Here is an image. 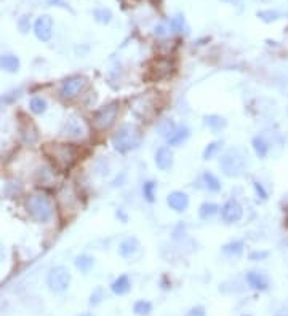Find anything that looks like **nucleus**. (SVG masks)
<instances>
[{"mask_svg":"<svg viewBox=\"0 0 288 316\" xmlns=\"http://www.w3.org/2000/svg\"><path fill=\"white\" fill-rule=\"evenodd\" d=\"M275 316H288V307H282L277 313H275Z\"/></svg>","mask_w":288,"mask_h":316,"instance_id":"a19ab883","label":"nucleus"},{"mask_svg":"<svg viewBox=\"0 0 288 316\" xmlns=\"http://www.w3.org/2000/svg\"><path fill=\"white\" fill-rule=\"evenodd\" d=\"M93 16H95V20L101 24H109L112 21V11L109 8H96L93 11Z\"/></svg>","mask_w":288,"mask_h":316,"instance_id":"7c9ffc66","label":"nucleus"},{"mask_svg":"<svg viewBox=\"0 0 288 316\" xmlns=\"http://www.w3.org/2000/svg\"><path fill=\"white\" fill-rule=\"evenodd\" d=\"M176 130V125L173 120H162L160 123L157 125V131L158 135L163 136V137H168L171 133Z\"/></svg>","mask_w":288,"mask_h":316,"instance_id":"c756f323","label":"nucleus"},{"mask_svg":"<svg viewBox=\"0 0 288 316\" xmlns=\"http://www.w3.org/2000/svg\"><path fill=\"white\" fill-rule=\"evenodd\" d=\"M154 161H156V166L160 169V171H168L175 163L173 150H171L168 145H162V147H158L156 155H154Z\"/></svg>","mask_w":288,"mask_h":316,"instance_id":"f8f14e48","label":"nucleus"},{"mask_svg":"<svg viewBox=\"0 0 288 316\" xmlns=\"http://www.w3.org/2000/svg\"><path fill=\"white\" fill-rule=\"evenodd\" d=\"M175 72H176V64L173 59L156 58V59H152L148 66L146 78L151 82H160V80H167V78L173 77Z\"/></svg>","mask_w":288,"mask_h":316,"instance_id":"0eeeda50","label":"nucleus"},{"mask_svg":"<svg viewBox=\"0 0 288 316\" xmlns=\"http://www.w3.org/2000/svg\"><path fill=\"white\" fill-rule=\"evenodd\" d=\"M133 312L136 313V315H139V316L149 315V313L152 312V303L148 302V300H138L136 303H134Z\"/></svg>","mask_w":288,"mask_h":316,"instance_id":"72a5a7b5","label":"nucleus"},{"mask_svg":"<svg viewBox=\"0 0 288 316\" xmlns=\"http://www.w3.org/2000/svg\"><path fill=\"white\" fill-rule=\"evenodd\" d=\"M88 78L85 75H71L59 85L58 94L63 101H76L88 90Z\"/></svg>","mask_w":288,"mask_h":316,"instance_id":"423d86ee","label":"nucleus"},{"mask_svg":"<svg viewBox=\"0 0 288 316\" xmlns=\"http://www.w3.org/2000/svg\"><path fill=\"white\" fill-rule=\"evenodd\" d=\"M79 316H90V313H82V315H79Z\"/></svg>","mask_w":288,"mask_h":316,"instance_id":"a18cd8bd","label":"nucleus"},{"mask_svg":"<svg viewBox=\"0 0 288 316\" xmlns=\"http://www.w3.org/2000/svg\"><path fill=\"white\" fill-rule=\"evenodd\" d=\"M219 168L224 176L237 179L243 176L245 169H247V157L243 155L240 149H229L219 158Z\"/></svg>","mask_w":288,"mask_h":316,"instance_id":"20e7f679","label":"nucleus"},{"mask_svg":"<svg viewBox=\"0 0 288 316\" xmlns=\"http://www.w3.org/2000/svg\"><path fill=\"white\" fill-rule=\"evenodd\" d=\"M117 217H120V219H122V222H124V224H127V221H128L127 214H125V212L122 211V209H119V211H117Z\"/></svg>","mask_w":288,"mask_h":316,"instance_id":"79ce46f5","label":"nucleus"},{"mask_svg":"<svg viewBox=\"0 0 288 316\" xmlns=\"http://www.w3.org/2000/svg\"><path fill=\"white\" fill-rule=\"evenodd\" d=\"M156 34H157V35H165V34H167V30H165L163 26H157V27H156Z\"/></svg>","mask_w":288,"mask_h":316,"instance_id":"37998d69","label":"nucleus"},{"mask_svg":"<svg viewBox=\"0 0 288 316\" xmlns=\"http://www.w3.org/2000/svg\"><path fill=\"white\" fill-rule=\"evenodd\" d=\"M243 217V206L237 202L236 198H231L228 200L223 208H221V219L224 224H237L240 222Z\"/></svg>","mask_w":288,"mask_h":316,"instance_id":"9d476101","label":"nucleus"},{"mask_svg":"<svg viewBox=\"0 0 288 316\" xmlns=\"http://www.w3.org/2000/svg\"><path fill=\"white\" fill-rule=\"evenodd\" d=\"M157 195V182L156 181H146L143 184V197L148 203H154Z\"/></svg>","mask_w":288,"mask_h":316,"instance_id":"cd10ccee","label":"nucleus"},{"mask_svg":"<svg viewBox=\"0 0 288 316\" xmlns=\"http://www.w3.org/2000/svg\"><path fill=\"white\" fill-rule=\"evenodd\" d=\"M34 34L40 42H48L53 37V20L52 16L42 15L34 23Z\"/></svg>","mask_w":288,"mask_h":316,"instance_id":"9b49d317","label":"nucleus"},{"mask_svg":"<svg viewBox=\"0 0 288 316\" xmlns=\"http://www.w3.org/2000/svg\"><path fill=\"white\" fill-rule=\"evenodd\" d=\"M223 149V141H214L210 142L204 150V160H213L214 157H218V154Z\"/></svg>","mask_w":288,"mask_h":316,"instance_id":"c85d7f7f","label":"nucleus"},{"mask_svg":"<svg viewBox=\"0 0 288 316\" xmlns=\"http://www.w3.org/2000/svg\"><path fill=\"white\" fill-rule=\"evenodd\" d=\"M95 265V259L88 256V254H80V256L76 257V267L77 270H80L82 273H90L91 269Z\"/></svg>","mask_w":288,"mask_h":316,"instance_id":"a878e982","label":"nucleus"},{"mask_svg":"<svg viewBox=\"0 0 288 316\" xmlns=\"http://www.w3.org/2000/svg\"><path fill=\"white\" fill-rule=\"evenodd\" d=\"M243 316H250V315H243Z\"/></svg>","mask_w":288,"mask_h":316,"instance_id":"49530a36","label":"nucleus"},{"mask_svg":"<svg viewBox=\"0 0 288 316\" xmlns=\"http://www.w3.org/2000/svg\"><path fill=\"white\" fill-rule=\"evenodd\" d=\"M119 113H120V104L117 101L104 104L91 115V126H93L95 131H100V133L111 130L115 125V121H117Z\"/></svg>","mask_w":288,"mask_h":316,"instance_id":"39448f33","label":"nucleus"},{"mask_svg":"<svg viewBox=\"0 0 288 316\" xmlns=\"http://www.w3.org/2000/svg\"><path fill=\"white\" fill-rule=\"evenodd\" d=\"M27 214L37 222H48L54 216V202L47 192H34L26 198Z\"/></svg>","mask_w":288,"mask_h":316,"instance_id":"f03ea898","label":"nucleus"},{"mask_svg":"<svg viewBox=\"0 0 288 316\" xmlns=\"http://www.w3.org/2000/svg\"><path fill=\"white\" fill-rule=\"evenodd\" d=\"M29 24H30L29 16H23L21 20H20V23H18V26H20L21 32H27V30H29Z\"/></svg>","mask_w":288,"mask_h":316,"instance_id":"58836bf2","label":"nucleus"},{"mask_svg":"<svg viewBox=\"0 0 288 316\" xmlns=\"http://www.w3.org/2000/svg\"><path fill=\"white\" fill-rule=\"evenodd\" d=\"M48 2V5H56V7H63V8H66V10H71V7H69V3H66L64 0H47ZM72 11V10H71Z\"/></svg>","mask_w":288,"mask_h":316,"instance_id":"ea45409f","label":"nucleus"},{"mask_svg":"<svg viewBox=\"0 0 288 316\" xmlns=\"http://www.w3.org/2000/svg\"><path fill=\"white\" fill-rule=\"evenodd\" d=\"M253 188H255V195H256V198H258V202H266V200L269 198L267 190L260 181H253Z\"/></svg>","mask_w":288,"mask_h":316,"instance_id":"f704fd0d","label":"nucleus"},{"mask_svg":"<svg viewBox=\"0 0 288 316\" xmlns=\"http://www.w3.org/2000/svg\"><path fill=\"white\" fill-rule=\"evenodd\" d=\"M66 135L69 137H83L85 136V126H83V121L82 118H76L72 117L71 120H67L66 123Z\"/></svg>","mask_w":288,"mask_h":316,"instance_id":"a211bd4d","label":"nucleus"},{"mask_svg":"<svg viewBox=\"0 0 288 316\" xmlns=\"http://www.w3.org/2000/svg\"><path fill=\"white\" fill-rule=\"evenodd\" d=\"M224 2H229V3H238L240 0H224Z\"/></svg>","mask_w":288,"mask_h":316,"instance_id":"c03bdc74","label":"nucleus"},{"mask_svg":"<svg viewBox=\"0 0 288 316\" xmlns=\"http://www.w3.org/2000/svg\"><path fill=\"white\" fill-rule=\"evenodd\" d=\"M245 278H247V283L250 284L251 289H255V291H267L269 289V279L264 273L248 271Z\"/></svg>","mask_w":288,"mask_h":316,"instance_id":"dca6fc26","label":"nucleus"},{"mask_svg":"<svg viewBox=\"0 0 288 316\" xmlns=\"http://www.w3.org/2000/svg\"><path fill=\"white\" fill-rule=\"evenodd\" d=\"M251 145H253V150L258 158H266L269 155V150H271V145H269L264 136H255Z\"/></svg>","mask_w":288,"mask_h":316,"instance_id":"4be33fe9","label":"nucleus"},{"mask_svg":"<svg viewBox=\"0 0 288 316\" xmlns=\"http://www.w3.org/2000/svg\"><path fill=\"white\" fill-rule=\"evenodd\" d=\"M131 111L138 118H143V120H151L154 117L157 112V107H156V101L151 96V93L141 94L138 98H134L133 104H131Z\"/></svg>","mask_w":288,"mask_h":316,"instance_id":"1a4fd4ad","label":"nucleus"},{"mask_svg":"<svg viewBox=\"0 0 288 316\" xmlns=\"http://www.w3.org/2000/svg\"><path fill=\"white\" fill-rule=\"evenodd\" d=\"M141 251V243L136 236H127L119 245V254L124 259H134Z\"/></svg>","mask_w":288,"mask_h":316,"instance_id":"ddd939ff","label":"nucleus"},{"mask_svg":"<svg viewBox=\"0 0 288 316\" xmlns=\"http://www.w3.org/2000/svg\"><path fill=\"white\" fill-rule=\"evenodd\" d=\"M20 131H21V136L24 139V142L26 144H35L39 141V128L35 126V123L30 118H24L21 120V123H20Z\"/></svg>","mask_w":288,"mask_h":316,"instance_id":"2eb2a0df","label":"nucleus"},{"mask_svg":"<svg viewBox=\"0 0 288 316\" xmlns=\"http://www.w3.org/2000/svg\"><path fill=\"white\" fill-rule=\"evenodd\" d=\"M207 313H205V308L202 307V305H197V307H194V308H191L189 312L186 313V316H205Z\"/></svg>","mask_w":288,"mask_h":316,"instance_id":"e433bc0d","label":"nucleus"},{"mask_svg":"<svg viewBox=\"0 0 288 316\" xmlns=\"http://www.w3.org/2000/svg\"><path fill=\"white\" fill-rule=\"evenodd\" d=\"M202 182H204V187L208 192L218 193V192H221V188H223L221 181H219L218 176L213 174L211 171H204V174H202Z\"/></svg>","mask_w":288,"mask_h":316,"instance_id":"aec40b11","label":"nucleus"},{"mask_svg":"<svg viewBox=\"0 0 288 316\" xmlns=\"http://www.w3.org/2000/svg\"><path fill=\"white\" fill-rule=\"evenodd\" d=\"M189 136H191V130L187 126H176V130L167 137V142L171 147H180L181 144H184Z\"/></svg>","mask_w":288,"mask_h":316,"instance_id":"f3484780","label":"nucleus"},{"mask_svg":"<svg viewBox=\"0 0 288 316\" xmlns=\"http://www.w3.org/2000/svg\"><path fill=\"white\" fill-rule=\"evenodd\" d=\"M21 68V63L15 54H2L0 56V69L8 72V74H16Z\"/></svg>","mask_w":288,"mask_h":316,"instance_id":"6ab92c4d","label":"nucleus"},{"mask_svg":"<svg viewBox=\"0 0 288 316\" xmlns=\"http://www.w3.org/2000/svg\"><path fill=\"white\" fill-rule=\"evenodd\" d=\"M167 204L170 206V209H173L175 212H184L189 208L187 193L181 192V190H175V192L168 193Z\"/></svg>","mask_w":288,"mask_h":316,"instance_id":"4468645a","label":"nucleus"},{"mask_svg":"<svg viewBox=\"0 0 288 316\" xmlns=\"http://www.w3.org/2000/svg\"><path fill=\"white\" fill-rule=\"evenodd\" d=\"M71 271L63 265L53 267V269L48 271L47 276V283L53 293H63L71 284Z\"/></svg>","mask_w":288,"mask_h":316,"instance_id":"6e6552de","label":"nucleus"},{"mask_svg":"<svg viewBox=\"0 0 288 316\" xmlns=\"http://www.w3.org/2000/svg\"><path fill=\"white\" fill-rule=\"evenodd\" d=\"M29 109H30V112H32V113L42 115V113L47 112L48 102H47L45 98H42V96H34V98L30 99V102H29Z\"/></svg>","mask_w":288,"mask_h":316,"instance_id":"bb28decb","label":"nucleus"},{"mask_svg":"<svg viewBox=\"0 0 288 316\" xmlns=\"http://www.w3.org/2000/svg\"><path fill=\"white\" fill-rule=\"evenodd\" d=\"M143 141V133L133 123H125L114 133L112 136V145L114 149L120 152V154H127V152L138 149Z\"/></svg>","mask_w":288,"mask_h":316,"instance_id":"7ed1b4c3","label":"nucleus"},{"mask_svg":"<svg viewBox=\"0 0 288 316\" xmlns=\"http://www.w3.org/2000/svg\"><path fill=\"white\" fill-rule=\"evenodd\" d=\"M101 299H103V291L101 289H96L93 294H91V300H90V303L91 305H96V303H100L101 302Z\"/></svg>","mask_w":288,"mask_h":316,"instance_id":"4c0bfd02","label":"nucleus"},{"mask_svg":"<svg viewBox=\"0 0 288 316\" xmlns=\"http://www.w3.org/2000/svg\"><path fill=\"white\" fill-rule=\"evenodd\" d=\"M256 15H258L260 20H262L264 23L277 21V20H280V16H282V13H280V11H277V10H262V11H258Z\"/></svg>","mask_w":288,"mask_h":316,"instance_id":"473e14b6","label":"nucleus"},{"mask_svg":"<svg viewBox=\"0 0 288 316\" xmlns=\"http://www.w3.org/2000/svg\"><path fill=\"white\" fill-rule=\"evenodd\" d=\"M219 212V206L213 202H205L200 204L199 208V217L202 221H208V219H213Z\"/></svg>","mask_w":288,"mask_h":316,"instance_id":"b1692460","label":"nucleus"},{"mask_svg":"<svg viewBox=\"0 0 288 316\" xmlns=\"http://www.w3.org/2000/svg\"><path fill=\"white\" fill-rule=\"evenodd\" d=\"M170 27L175 30V32H186L187 30V26H186V20L183 15H176L171 18L170 21Z\"/></svg>","mask_w":288,"mask_h":316,"instance_id":"2f4dec72","label":"nucleus"},{"mask_svg":"<svg viewBox=\"0 0 288 316\" xmlns=\"http://www.w3.org/2000/svg\"><path fill=\"white\" fill-rule=\"evenodd\" d=\"M269 257V252L267 251H251L248 259L253 260V262H260V260H266Z\"/></svg>","mask_w":288,"mask_h":316,"instance_id":"c9c22d12","label":"nucleus"},{"mask_svg":"<svg viewBox=\"0 0 288 316\" xmlns=\"http://www.w3.org/2000/svg\"><path fill=\"white\" fill-rule=\"evenodd\" d=\"M45 157L59 171H67L79 161V149L69 142H50L44 145Z\"/></svg>","mask_w":288,"mask_h":316,"instance_id":"f257e3e1","label":"nucleus"},{"mask_svg":"<svg viewBox=\"0 0 288 316\" xmlns=\"http://www.w3.org/2000/svg\"><path fill=\"white\" fill-rule=\"evenodd\" d=\"M111 289H112V293L115 295H125L130 293V289H131V281H130V278H128V275H120L115 281L111 284Z\"/></svg>","mask_w":288,"mask_h":316,"instance_id":"412c9836","label":"nucleus"},{"mask_svg":"<svg viewBox=\"0 0 288 316\" xmlns=\"http://www.w3.org/2000/svg\"><path fill=\"white\" fill-rule=\"evenodd\" d=\"M243 248H245V243L242 240H236V241L228 243V245H224L223 252L229 257H237L243 252Z\"/></svg>","mask_w":288,"mask_h":316,"instance_id":"393cba45","label":"nucleus"},{"mask_svg":"<svg viewBox=\"0 0 288 316\" xmlns=\"http://www.w3.org/2000/svg\"><path fill=\"white\" fill-rule=\"evenodd\" d=\"M204 123L213 131H221L223 128H226V125H228V120H226L224 117H221V115L211 113V115H205Z\"/></svg>","mask_w":288,"mask_h":316,"instance_id":"5701e85b","label":"nucleus"}]
</instances>
